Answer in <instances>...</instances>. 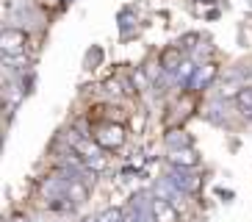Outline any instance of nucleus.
Wrapping results in <instances>:
<instances>
[{"label":"nucleus","mask_w":252,"mask_h":222,"mask_svg":"<svg viewBox=\"0 0 252 222\" xmlns=\"http://www.w3.org/2000/svg\"><path fill=\"white\" fill-rule=\"evenodd\" d=\"M72 150H75V155H78V158H81V161L86 164L92 172H103L105 167H108V158H105L103 148H100L97 142L75 139V142H72Z\"/></svg>","instance_id":"1"},{"label":"nucleus","mask_w":252,"mask_h":222,"mask_svg":"<svg viewBox=\"0 0 252 222\" xmlns=\"http://www.w3.org/2000/svg\"><path fill=\"white\" fill-rule=\"evenodd\" d=\"M194 73H197V67H194L191 61H183V64L178 67V78H180V81H191Z\"/></svg>","instance_id":"13"},{"label":"nucleus","mask_w":252,"mask_h":222,"mask_svg":"<svg viewBox=\"0 0 252 222\" xmlns=\"http://www.w3.org/2000/svg\"><path fill=\"white\" fill-rule=\"evenodd\" d=\"M158 64H161L163 70H175V73H178V67L183 64V61H180V44H172V47H166V50L158 56Z\"/></svg>","instance_id":"7"},{"label":"nucleus","mask_w":252,"mask_h":222,"mask_svg":"<svg viewBox=\"0 0 252 222\" xmlns=\"http://www.w3.org/2000/svg\"><path fill=\"white\" fill-rule=\"evenodd\" d=\"M166 145H169V150H180V148H191V142H189V136H186L183 131H172L169 136H166Z\"/></svg>","instance_id":"12"},{"label":"nucleus","mask_w":252,"mask_h":222,"mask_svg":"<svg viewBox=\"0 0 252 222\" xmlns=\"http://www.w3.org/2000/svg\"><path fill=\"white\" fill-rule=\"evenodd\" d=\"M216 78V67L214 64H202V67H197V73H194V78H191V86H205L208 81H214Z\"/></svg>","instance_id":"9"},{"label":"nucleus","mask_w":252,"mask_h":222,"mask_svg":"<svg viewBox=\"0 0 252 222\" xmlns=\"http://www.w3.org/2000/svg\"><path fill=\"white\" fill-rule=\"evenodd\" d=\"M166 181H172V184L178 186L183 194H197V192H200V186H202L200 178L189 175V170H178V167H172V170H169Z\"/></svg>","instance_id":"3"},{"label":"nucleus","mask_w":252,"mask_h":222,"mask_svg":"<svg viewBox=\"0 0 252 222\" xmlns=\"http://www.w3.org/2000/svg\"><path fill=\"white\" fill-rule=\"evenodd\" d=\"M169 164L178 170H194L200 164V153L194 148H180V150H169Z\"/></svg>","instance_id":"4"},{"label":"nucleus","mask_w":252,"mask_h":222,"mask_svg":"<svg viewBox=\"0 0 252 222\" xmlns=\"http://www.w3.org/2000/svg\"><path fill=\"white\" fill-rule=\"evenodd\" d=\"M94 142L103 150H117V148H122V145H125V131H122V125H114V122L100 125L94 131Z\"/></svg>","instance_id":"2"},{"label":"nucleus","mask_w":252,"mask_h":222,"mask_svg":"<svg viewBox=\"0 0 252 222\" xmlns=\"http://www.w3.org/2000/svg\"><path fill=\"white\" fill-rule=\"evenodd\" d=\"M105 92H108V95H119L122 89H119V83H117V81H105Z\"/></svg>","instance_id":"15"},{"label":"nucleus","mask_w":252,"mask_h":222,"mask_svg":"<svg viewBox=\"0 0 252 222\" xmlns=\"http://www.w3.org/2000/svg\"><path fill=\"white\" fill-rule=\"evenodd\" d=\"M8 222H31V220H28V217H25V214H14V217H11V220H8Z\"/></svg>","instance_id":"16"},{"label":"nucleus","mask_w":252,"mask_h":222,"mask_svg":"<svg viewBox=\"0 0 252 222\" xmlns=\"http://www.w3.org/2000/svg\"><path fill=\"white\" fill-rule=\"evenodd\" d=\"M3 64L6 67H14V70H25L31 64V59L25 53H3Z\"/></svg>","instance_id":"11"},{"label":"nucleus","mask_w":252,"mask_h":222,"mask_svg":"<svg viewBox=\"0 0 252 222\" xmlns=\"http://www.w3.org/2000/svg\"><path fill=\"white\" fill-rule=\"evenodd\" d=\"M236 106H238V111H241L244 117H252V86L241 89V95L236 97Z\"/></svg>","instance_id":"10"},{"label":"nucleus","mask_w":252,"mask_h":222,"mask_svg":"<svg viewBox=\"0 0 252 222\" xmlns=\"http://www.w3.org/2000/svg\"><path fill=\"white\" fill-rule=\"evenodd\" d=\"M36 6H42V8H59L61 0H36Z\"/></svg>","instance_id":"14"},{"label":"nucleus","mask_w":252,"mask_h":222,"mask_svg":"<svg viewBox=\"0 0 252 222\" xmlns=\"http://www.w3.org/2000/svg\"><path fill=\"white\" fill-rule=\"evenodd\" d=\"M86 186L81 184V181H78V178H72V181H69V186H67V197L72 200L75 206H81V203H86Z\"/></svg>","instance_id":"8"},{"label":"nucleus","mask_w":252,"mask_h":222,"mask_svg":"<svg viewBox=\"0 0 252 222\" xmlns=\"http://www.w3.org/2000/svg\"><path fill=\"white\" fill-rule=\"evenodd\" d=\"M28 34L20 28H6L3 31V53H25Z\"/></svg>","instance_id":"6"},{"label":"nucleus","mask_w":252,"mask_h":222,"mask_svg":"<svg viewBox=\"0 0 252 222\" xmlns=\"http://www.w3.org/2000/svg\"><path fill=\"white\" fill-rule=\"evenodd\" d=\"M150 211H153V220L156 222H178V208L172 206L169 200H163V197L150 200Z\"/></svg>","instance_id":"5"}]
</instances>
